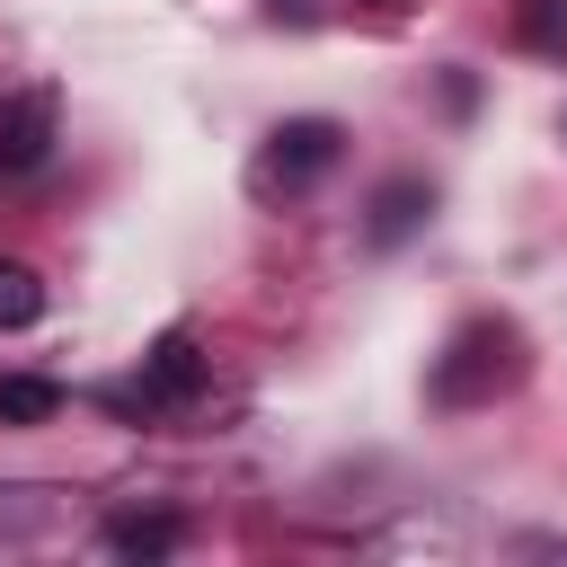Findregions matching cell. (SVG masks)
Returning a JSON list of instances; mask_svg holds the SVG:
<instances>
[{"label": "cell", "instance_id": "6", "mask_svg": "<svg viewBox=\"0 0 567 567\" xmlns=\"http://www.w3.org/2000/svg\"><path fill=\"white\" fill-rule=\"evenodd\" d=\"M53 416H62L53 372H0V425H53Z\"/></svg>", "mask_w": 567, "mask_h": 567}, {"label": "cell", "instance_id": "7", "mask_svg": "<svg viewBox=\"0 0 567 567\" xmlns=\"http://www.w3.org/2000/svg\"><path fill=\"white\" fill-rule=\"evenodd\" d=\"M177 540H186L177 514H115V523H106V549H115V558H168Z\"/></svg>", "mask_w": 567, "mask_h": 567}, {"label": "cell", "instance_id": "1", "mask_svg": "<svg viewBox=\"0 0 567 567\" xmlns=\"http://www.w3.org/2000/svg\"><path fill=\"white\" fill-rule=\"evenodd\" d=\"M523 381V337L505 328V319H470L443 354H434V399L443 408H478V399H496V390H514Z\"/></svg>", "mask_w": 567, "mask_h": 567}, {"label": "cell", "instance_id": "9", "mask_svg": "<svg viewBox=\"0 0 567 567\" xmlns=\"http://www.w3.org/2000/svg\"><path fill=\"white\" fill-rule=\"evenodd\" d=\"M523 35H532V44H558V35H567V0H532V9H523Z\"/></svg>", "mask_w": 567, "mask_h": 567}, {"label": "cell", "instance_id": "3", "mask_svg": "<svg viewBox=\"0 0 567 567\" xmlns=\"http://www.w3.org/2000/svg\"><path fill=\"white\" fill-rule=\"evenodd\" d=\"M53 133H62V97L53 89H18L0 97V177H27L53 159Z\"/></svg>", "mask_w": 567, "mask_h": 567}, {"label": "cell", "instance_id": "4", "mask_svg": "<svg viewBox=\"0 0 567 567\" xmlns=\"http://www.w3.org/2000/svg\"><path fill=\"white\" fill-rule=\"evenodd\" d=\"M195 390H204V346H195V328H168V337L142 354L133 399H142V408H186Z\"/></svg>", "mask_w": 567, "mask_h": 567}, {"label": "cell", "instance_id": "2", "mask_svg": "<svg viewBox=\"0 0 567 567\" xmlns=\"http://www.w3.org/2000/svg\"><path fill=\"white\" fill-rule=\"evenodd\" d=\"M346 159V133L328 124V115H284L275 133H266V151H257V195H301L310 177H328Z\"/></svg>", "mask_w": 567, "mask_h": 567}, {"label": "cell", "instance_id": "8", "mask_svg": "<svg viewBox=\"0 0 567 567\" xmlns=\"http://www.w3.org/2000/svg\"><path fill=\"white\" fill-rule=\"evenodd\" d=\"M44 319V275L27 257H0V328H35Z\"/></svg>", "mask_w": 567, "mask_h": 567}, {"label": "cell", "instance_id": "5", "mask_svg": "<svg viewBox=\"0 0 567 567\" xmlns=\"http://www.w3.org/2000/svg\"><path fill=\"white\" fill-rule=\"evenodd\" d=\"M425 213H434V186H425V177H390V186L372 195V221H363V239H372V248H399V239H408Z\"/></svg>", "mask_w": 567, "mask_h": 567}]
</instances>
